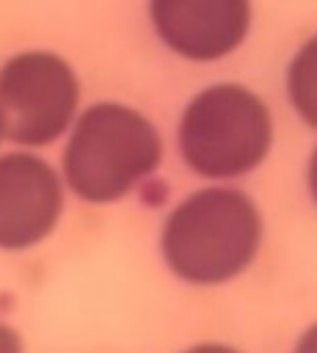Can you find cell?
I'll return each instance as SVG.
<instances>
[{"label":"cell","mask_w":317,"mask_h":353,"mask_svg":"<svg viewBox=\"0 0 317 353\" xmlns=\"http://www.w3.org/2000/svg\"><path fill=\"white\" fill-rule=\"evenodd\" d=\"M265 221L256 201L232 182H209L179 199L160 226L163 265L190 287L240 279L259 256Z\"/></svg>","instance_id":"6da1fadb"},{"label":"cell","mask_w":317,"mask_h":353,"mask_svg":"<svg viewBox=\"0 0 317 353\" xmlns=\"http://www.w3.org/2000/svg\"><path fill=\"white\" fill-rule=\"evenodd\" d=\"M163 163L157 127L135 108L96 102L66 132L61 174L80 201L116 204L146 185Z\"/></svg>","instance_id":"7a4b0ae2"},{"label":"cell","mask_w":317,"mask_h":353,"mask_svg":"<svg viewBox=\"0 0 317 353\" xmlns=\"http://www.w3.org/2000/svg\"><path fill=\"white\" fill-rule=\"evenodd\" d=\"M273 135V113L256 91L240 83H215L185 105L176 124V149L196 176L237 182L267 160Z\"/></svg>","instance_id":"3957f363"},{"label":"cell","mask_w":317,"mask_h":353,"mask_svg":"<svg viewBox=\"0 0 317 353\" xmlns=\"http://www.w3.org/2000/svg\"><path fill=\"white\" fill-rule=\"evenodd\" d=\"M80 108V80L55 52L30 50L0 66V121L8 141L41 149L63 138Z\"/></svg>","instance_id":"277c9868"},{"label":"cell","mask_w":317,"mask_h":353,"mask_svg":"<svg viewBox=\"0 0 317 353\" xmlns=\"http://www.w3.org/2000/svg\"><path fill=\"white\" fill-rule=\"evenodd\" d=\"M63 174L30 149L0 154V251H28L61 223Z\"/></svg>","instance_id":"5b68a950"},{"label":"cell","mask_w":317,"mask_h":353,"mask_svg":"<svg viewBox=\"0 0 317 353\" xmlns=\"http://www.w3.org/2000/svg\"><path fill=\"white\" fill-rule=\"evenodd\" d=\"M157 39L179 58L212 63L248 39L251 0H149Z\"/></svg>","instance_id":"8992f818"},{"label":"cell","mask_w":317,"mask_h":353,"mask_svg":"<svg viewBox=\"0 0 317 353\" xmlns=\"http://www.w3.org/2000/svg\"><path fill=\"white\" fill-rule=\"evenodd\" d=\"M284 85L295 116L317 130V33H311L289 58Z\"/></svg>","instance_id":"52a82bcc"},{"label":"cell","mask_w":317,"mask_h":353,"mask_svg":"<svg viewBox=\"0 0 317 353\" xmlns=\"http://www.w3.org/2000/svg\"><path fill=\"white\" fill-rule=\"evenodd\" d=\"M0 353H25L19 334L6 320H0Z\"/></svg>","instance_id":"ba28073f"},{"label":"cell","mask_w":317,"mask_h":353,"mask_svg":"<svg viewBox=\"0 0 317 353\" xmlns=\"http://www.w3.org/2000/svg\"><path fill=\"white\" fill-rule=\"evenodd\" d=\"M292 353H317V323H314V325H309V328L298 336V342H295Z\"/></svg>","instance_id":"9c48e42d"},{"label":"cell","mask_w":317,"mask_h":353,"mask_svg":"<svg viewBox=\"0 0 317 353\" xmlns=\"http://www.w3.org/2000/svg\"><path fill=\"white\" fill-rule=\"evenodd\" d=\"M306 190H309V196L317 207V143H314V149L309 154V163H306Z\"/></svg>","instance_id":"30bf717a"},{"label":"cell","mask_w":317,"mask_h":353,"mask_svg":"<svg viewBox=\"0 0 317 353\" xmlns=\"http://www.w3.org/2000/svg\"><path fill=\"white\" fill-rule=\"evenodd\" d=\"M182 353H243V350H237L232 345H223V342H198V345H193Z\"/></svg>","instance_id":"8fae6325"},{"label":"cell","mask_w":317,"mask_h":353,"mask_svg":"<svg viewBox=\"0 0 317 353\" xmlns=\"http://www.w3.org/2000/svg\"><path fill=\"white\" fill-rule=\"evenodd\" d=\"M3 138H6V132H3V121H0V141H3Z\"/></svg>","instance_id":"7c38bea8"}]
</instances>
